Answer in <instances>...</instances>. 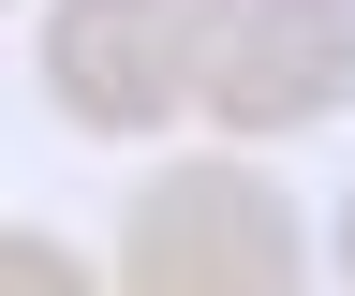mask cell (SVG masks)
<instances>
[{
    "mask_svg": "<svg viewBox=\"0 0 355 296\" xmlns=\"http://www.w3.org/2000/svg\"><path fill=\"white\" fill-rule=\"evenodd\" d=\"M119 281L133 296H282L296 281V223H282V193L252 163H178V178L133 193Z\"/></svg>",
    "mask_w": 355,
    "mask_h": 296,
    "instance_id": "6da1fadb",
    "label": "cell"
},
{
    "mask_svg": "<svg viewBox=\"0 0 355 296\" xmlns=\"http://www.w3.org/2000/svg\"><path fill=\"white\" fill-rule=\"evenodd\" d=\"M355 89V15L340 0H193V104L222 134H296Z\"/></svg>",
    "mask_w": 355,
    "mask_h": 296,
    "instance_id": "7a4b0ae2",
    "label": "cell"
},
{
    "mask_svg": "<svg viewBox=\"0 0 355 296\" xmlns=\"http://www.w3.org/2000/svg\"><path fill=\"white\" fill-rule=\"evenodd\" d=\"M44 104L74 134H163L193 104V0H60L44 15Z\"/></svg>",
    "mask_w": 355,
    "mask_h": 296,
    "instance_id": "3957f363",
    "label": "cell"
},
{
    "mask_svg": "<svg viewBox=\"0 0 355 296\" xmlns=\"http://www.w3.org/2000/svg\"><path fill=\"white\" fill-rule=\"evenodd\" d=\"M340 281H355V193H340Z\"/></svg>",
    "mask_w": 355,
    "mask_h": 296,
    "instance_id": "5b68a950",
    "label": "cell"
},
{
    "mask_svg": "<svg viewBox=\"0 0 355 296\" xmlns=\"http://www.w3.org/2000/svg\"><path fill=\"white\" fill-rule=\"evenodd\" d=\"M89 267H74V252L60 237H0V296H74Z\"/></svg>",
    "mask_w": 355,
    "mask_h": 296,
    "instance_id": "277c9868",
    "label": "cell"
}]
</instances>
